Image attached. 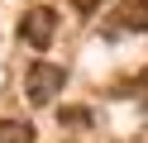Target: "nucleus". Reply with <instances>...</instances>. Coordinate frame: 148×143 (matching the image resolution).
<instances>
[{"instance_id": "nucleus-1", "label": "nucleus", "mask_w": 148, "mask_h": 143, "mask_svg": "<svg viewBox=\"0 0 148 143\" xmlns=\"http://www.w3.org/2000/svg\"><path fill=\"white\" fill-rule=\"evenodd\" d=\"M62 86H67V72H62L58 62H34V67H29V95H34L38 105H48Z\"/></svg>"}, {"instance_id": "nucleus-2", "label": "nucleus", "mask_w": 148, "mask_h": 143, "mask_svg": "<svg viewBox=\"0 0 148 143\" xmlns=\"http://www.w3.org/2000/svg\"><path fill=\"white\" fill-rule=\"evenodd\" d=\"M53 29H58V14H53V10H29L24 24H19V34H24V43L48 48V43H53Z\"/></svg>"}, {"instance_id": "nucleus-3", "label": "nucleus", "mask_w": 148, "mask_h": 143, "mask_svg": "<svg viewBox=\"0 0 148 143\" xmlns=\"http://www.w3.org/2000/svg\"><path fill=\"white\" fill-rule=\"evenodd\" d=\"M119 24L148 34V0H124V5H119Z\"/></svg>"}, {"instance_id": "nucleus-4", "label": "nucleus", "mask_w": 148, "mask_h": 143, "mask_svg": "<svg viewBox=\"0 0 148 143\" xmlns=\"http://www.w3.org/2000/svg\"><path fill=\"white\" fill-rule=\"evenodd\" d=\"M0 143H34V124L29 119H5L0 124Z\"/></svg>"}, {"instance_id": "nucleus-5", "label": "nucleus", "mask_w": 148, "mask_h": 143, "mask_svg": "<svg viewBox=\"0 0 148 143\" xmlns=\"http://www.w3.org/2000/svg\"><path fill=\"white\" fill-rule=\"evenodd\" d=\"M100 5H105V0H72V10H77V14H96Z\"/></svg>"}, {"instance_id": "nucleus-6", "label": "nucleus", "mask_w": 148, "mask_h": 143, "mask_svg": "<svg viewBox=\"0 0 148 143\" xmlns=\"http://www.w3.org/2000/svg\"><path fill=\"white\" fill-rule=\"evenodd\" d=\"M62 119H67V124H86L91 114H86V110H62Z\"/></svg>"}]
</instances>
